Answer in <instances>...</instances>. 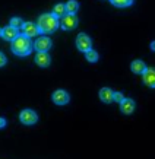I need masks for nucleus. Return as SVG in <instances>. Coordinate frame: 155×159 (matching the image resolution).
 <instances>
[{
	"label": "nucleus",
	"instance_id": "9d476101",
	"mask_svg": "<svg viewBox=\"0 0 155 159\" xmlns=\"http://www.w3.org/2000/svg\"><path fill=\"white\" fill-rule=\"evenodd\" d=\"M142 80H143V85L148 88H155V69L152 67H146V70L142 75Z\"/></svg>",
	"mask_w": 155,
	"mask_h": 159
},
{
	"label": "nucleus",
	"instance_id": "4be33fe9",
	"mask_svg": "<svg viewBox=\"0 0 155 159\" xmlns=\"http://www.w3.org/2000/svg\"><path fill=\"white\" fill-rule=\"evenodd\" d=\"M6 127V118H2L0 120V129H5Z\"/></svg>",
	"mask_w": 155,
	"mask_h": 159
},
{
	"label": "nucleus",
	"instance_id": "f03ea898",
	"mask_svg": "<svg viewBox=\"0 0 155 159\" xmlns=\"http://www.w3.org/2000/svg\"><path fill=\"white\" fill-rule=\"evenodd\" d=\"M37 25H38L41 34H53L60 26V20L53 13H43L37 20Z\"/></svg>",
	"mask_w": 155,
	"mask_h": 159
},
{
	"label": "nucleus",
	"instance_id": "412c9836",
	"mask_svg": "<svg viewBox=\"0 0 155 159\" xmlns=\"http://www.w3.org/2000/svg\"><path fill=\"white\" fill-rule=\"evenodd\" d=\"M0 66H2V67L6 66V56L3 53H0Z\"/></svg>",
	"mask_w": 155,
	"mask_h": 159
},
{
	"label": "nucleus",
	"instance_id": "6ab92c4d",
	"mask_svg": "<svg viewBox=\"0 0 155 159\" xmlns=\"http://www.w3.org/2000/svg\"><path fill=\"white\" fill-rule=\"evenodd\" d=\"M9 25H12V26H15V28H22V19H21V18H16V16H15V18H12V19H10V24Z\"/></svg>",
	"mask_w": 155,
	"mask_h": 159
},
{
	"label": "nucleus",
	"instance_id": "f257e3e1",
	"mask_svg": "<svg viewBox=\"0 0 155 159\" xmlns=\"http://www.w3.org/2000/svg\"><path fill=\"white\" fill-rule=\"evenodd\" d=\"M32 48H34V44L31 43V39L28 37H25L24 34H21L15 41H12V45H10L12 53L19 56V57L29 56V54L32 53Z\"/></svg>",
	"mask_w": 155,
	"mask_h": 159
},
{
	"label": "nucleus",
	"instance_id": "1a4fd4ad",
	"mask_svg": "<svg viewBox=\"0 0 155 159\" xmlns=\"http://www.w3.org/2000/svg\"><path fill=\"white\" fill-rule=\"evenodd\" d=\"M21 31H22V34H24L25 37H28V38H34V37H37V35L41 32L38 28V25L32 24V22H25V24L22 25Z\"/></svg>",
	"mask_w": 155,
	"mask_h": 159
},
{
	"label": "nucleus",
	"instance_id": "7ed1b4c3",
	"mask_svg": "<svg viewBox=\"0 0 155 159\" xmlns=\"http://www.w3.org/2000/svg\"><path fill=\"white\" fill-rule=\"evenodd\" d=\"M78 24H79V20H78L75 13H68L66 16H63L60 19V26L64 31H72V29H75L78 26Z\"/></svg>",
	"mask_w": 155,
	"mask_h": 159
},
{
	"label": "nucleus",
	"instance_id": "9b49d317",
	"mask_svg": "<svg viewBox=\"0 0 155 159\" xmlns=\"http://www.w3.org/2000/svg\"><path fill=\"white\" fill-rule=\"evenodd\" d=\"M135 108H136V104H135L133 99H130V98H124L123 102H120V111L124 114V116H130V114H133Z\"/></svg>",
	"mask_w": 155,
	"mask_h": 159
},
{
	"label": "nucleus",
	"instance_id": "20e7f679",
	"mask_svg": "<svg viewBox=\"0 0 155 159\" xmlns=\"http://www.w3.org/2000/svg\"><path fill=\"white\" fill-rule=\"evenodd\" d=\"M19 120L25 125H32L38 121V116H37V112L34 110H24V111H21Z\"/></svg>",
	"mask_w": 155,
	"mask_h": 159
},
{
	"label": "nucleus",
	"instance_id": "aec40b11",
	"mask_svg": "<svg viewBox=\"0 0 155 159\" xmlns=\"http://www.w3.org/2000/svg\"><path fill=\"white\" fill-rule=\"evenodd\" d=\"M123 99H124V97H123L121 92H114V101L120 104V102H123Z\"/></svg>",
	"mask_w": 155,
	"mask_h": 159
},
{
	"label": "nucleus",
	"instance_id": "a211bd4d",
	"mask_svg": "<svg viewBox=\"0 0 155 159\" xmlns=\"http://www.w3.org/2000/svg\"><path fill=\"white\" fill-rule=\"evenodd\" d=\"M85 57H87V60L89 63H97L98 58H100V56H98V53L95 51V50H89L88 53H85Z\"/></svg>",
	"mask_w": 155,
	"mask_h": 159
},
{
	"label": "nucleus",
	"instance_id": "2eb2a0df",
	"mask_svg": "<svg viewBox=\"0 0 155 159\" xmlns=\"http://www.w3.org/2000/svg\"><path fill=\"white\" fill-rule=\"evenodd\" d=\"M53 15L54 16H57L59 19H62L63 16L68 15V7L64 3H57V5L53 7Z\"/></svg>",
	"mask_w": 155,
	"mask_h": 159
},
{
	"label": "nucleus",
	"instance_id": "f3484780",
	"mask_svg": "<svg viewBox=\"0 0 155 159\" xmlns=\"http://www.w3.org/2000/svg\"><path fill=\"white\" fill-rule=\"evenodd\" d=\"M66 7H68V13H76L79 10V2L76 0H69L66 3Z\"/></svg>",
	"mask_w": 155,
	"mask_h": 159
},
{
	"label": "nucleus",
	"instance_id": "423d86ee",
	"mask_svg": "<svg viewBox=\"0 0 155 159\" xmlns=\"http://www.w3.org/2000/svg\"><path fill=\"white\" fill-rule=\"evenodd\" d=\"M76 47L79 51L88 53L89 50H92V39L87 34H79L76 38Z\"/></svg>",
	"mask_w": 155,
	"mask_h": 159
},
{
	"label": "nucleus",
	"instance_id": "f8f14e48",
	"mask_svg": "<svg viewBox=\"0 0 155 159\" xmlns=\"http://www.w3.org/2000/svg\"><path fill=\"white\" fill-rule=\"evenodd\" d=\"M35 63H37V66H40V67H49L50 63H51V58H50L49 53H37V56H35Z\"/></svg>",
	"mask_w": 155,
	"mask_h": 159
},
{
	"label": "nucleus",
	"instance_id": "6e6552de",
	"mask_svg": "<svg viewBox=\"0 0 155 159\" xmlns=\"http://www.w3.org/2000/svg\"><path fill=\"white\" fill-rule=\"evenodd\" d=\"M19 29L12 26V25H7L5 28H2V38L5 39V41H15V39L19 37Z\"/></svg>",
	"mask_w": 155,
	"mask_h": 159
},
{
	"label": "nucleus",
	"instance_id": "39448f33",
	"mask_svg": "<svg viewBox=\"0 0 155 159\" xmlns=\"http://www.w3.org/2000/svg\"><path fill=\"white\" fill-rule=\"evenodd\" d=\"M51 45H53L51 39H50L49 37L43 35V37H38V38L35 39L34 48L37 50V53H47V51L51 48Z\"/></svg>",
	"mask_w": 155,
	"mask_h": 159
},
{
	"label": "nucleus",
	"instance_id": "dca6fc26",
	"mask_svg": "<svg viewBox=\"0 0 155 159\" xmlns=\"http://www.w3.org/2000/svg\"><path fill=\"white\" fill-rule=\"evenodd\" d=\"M110 3H111L113 6H116V7L123 9V7H129V6H132L133 0H110Z\"/></svg>",
	"mask_w": 155,
	"mask_h": 159
},
{
	"label": "nucleus",
	"instance_id": "ddd939ff",
	"mask_svg": "<svg viewBox=\"0 0 155 159\" xmlns=\"http://www.w3.org/2000/svg\"><path fill=\"white\" fill-rule=\"evenodd\" d=\"M100 99L104 104H110V102L114 101V92L110 88H101L100 89Z\"/></svg>",
	"mask_w": 155,
	"mask_h": 159
},
{
	"label": "nucleus",
	"instance_id": "5701e85b",
	"mask_svg": "<svg viewBox=\"0 0 155 159\" xmlns=\"http://www.w3.org/2000/svg\"><path fill=\"white\" fill-rule=\"evenodd\" d=\"M151 50H152V51H155V41H152V43H151Z\"/></svg>",
	"mask_w": 155,
	"mask_h": 159
},
{
	"label": "nucleus",
	"instance_id": "4468645a",
	"mask_svg": "<svg viewBox=\"0 0 155 159\" xmlns=\"http://www.w3.org/2000/svg\"><path fill=\"white\" fill-rule=\"evenodd\" d=\"M130 70L135 75H143V72L146 70V64L142 60H133L130 64Z\"/></svg>",
	"mask_w": 155,
	"mask_h": 159
},
{
	"label": "nucleus",
	"instance_id": "0eeeda50",
	"mask_svg": "<svg viewBox=\"0 0 155 159\" xmlns=\"http://www.w3.org/2000/svg\"><path fill=\"white\" fill-rule=\"evenodd\" d=\"M51 99H53V102L56 105H66L70 101V97H69V93L64 89H57V91L53 92Z\"/></svg>",
	"mask_w": 155,
	"mask_h": 159
}]
</instances>
